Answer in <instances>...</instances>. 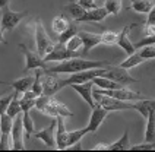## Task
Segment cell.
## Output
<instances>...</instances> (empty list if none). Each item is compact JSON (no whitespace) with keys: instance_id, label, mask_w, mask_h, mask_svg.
<instances>
[{"instance_id":"obj_2","label":"cell","mask_w":155,"mask_h":152,"mask_svg":"<svg viewBox=\"0 0 155 152\" xmlns=\"http://www.w3.org/2000/svg\"><path fill=\"white\" fill-rule=\"evenodd\" d=\"M35 108L41 111L45 116L50 117H57V116H63V117H72L73 113L68 108L66 104L57 101L56 98H53V95H40L35 100Z\"/></svg>"},{"instance_id":"obj_37","label":"cell","mask_w":155,"mask_h":152,"mask_svg":"<svg viewBox=\"0 0 155 152\" xmlns=\"http://www.w3.org/2000/svg\"><path fill=\"white\" fill-rule=\"evenodd\" d=\"M0 151H12L10 135H5V133H0Z\"/></svg>"},{"instance_id":"obj_17","label":"cell","mask_w":155,"mask_h":152,"mask_svg":"<svg viewBox=\"0 0 155 152\" xmlns=\"http://www.w3.org/2000/svg\"><path fill=\"white\" fill-rule=\"evenodd\" d=\"M78 35L81 37L82 44H84V47H82V53H81L82 56H86V54L92 50L94 47H97V45L100 44V34H92V32L79 31Z\"/></svg>"},{"instance_id":"obj_34","label":"cell","mask_w":155,"mask_h":152,"mask_svg":"<svg viewBox=\"0 0 155 152\" xmlns=\"http://www.w3.org/2000/svg\"><path fill=\"white\" fill-rule=\"evenodd\" d=\"M76 34H78L76 24H70L69 28H68L66 31H63L61 34H59V42H60V44H64L69 38H72L73 35H76Z\"/></svg>"},{"instance_id":"obj_20","label":"cell","mask_w":155,"mask_h":152,"mask_svg":"<svg viewBox=\"0 0 155 152\" xmlns=\"http://www.w3.org/2000/svg\"><path fill=\"white\" fill-rule=\"evenodd\" d=\"M129 8L138 13H148L155 6V0H129Z\"/></svg>"},{"instance_id":"obj_43","label":"cell","mask_w":155,"mask_h":152,"mask_svg":"<svg viewBox=\"0 0 155 152\" xmlns=\"http://www.w3.org/2000/svg\"><path fill=\"white\" fill-rule=\"evenodd\" d=\"M108 146L110 144H98L92 148V151H108Z\"/></svg>"},{"instance_id":"obj_32","label":"cell","mask_w":155,"mask_h":152,"mask_svg":"<svg viewBox=\"0 0 155 152\" xmlns=\"http://www.w3.org/2000/svg\"><path fill=\"white\" fill-rule=\"evenodd\" d=\"M64 45H66V48L70 51H73V53H81V48L84 47V44H82V40H81V37L79 35H73L72 38H69L68 41L64 42ZM82 56V54H81Z\"/></svg>"},{"instance_id":"obj_14","label":"cell","mask_w":155,"mask_h":152,"mask_svg":"<svg viewBox=\"0 0 155 152\" xmlns=\"http://www.w3.org/2000/svg\"><path fill=\"white\" fill-rule=\"evenodd\" d=\"M75 91H76L81 98L92 108L95 105V101H94V97H92V89H94V82L92 81H88V82H82V84H73L70 85Z\"/></svg>"},{"instance_id":"obj_31","label":"cell","mask_w":155,"mask_h":152,"mask_svg":"<svg viewBox=\"0 0 155 152\" xmlns=\"http://www.w3.org/2000/svg\"><path fill=\"white\" fill-rule=\"evenodd\" d=\"M117 37H119V32H114V31H103L100 34V44H104V45H114L117 42Z\"/></svg>"},{"instance_id":"obj_13","label":"cell","mask_w":155,"mask_h":152,"mask_svg":"<svg viewBox=\"0 0 155 152\" xmlns=\"http://www.w3.org/2000/svg\"><path fill=\"white\" fill-rule=\"evenodd\" d=\"M68 148V130L63 116L56 117V149L63 151Z\"/></svg>"},{"instance_id":"obj_29","label":"cell","mask_w":155,"mask_h":152,"mask_svg":"<svg viewBox=\"0 0 155 152\" xmlns=\"http://www.w3.org/2000/svg\"><path fill=\"white\" fill-rule=\"evenodd\" d=\"M108 15H119L123 8V0H105L103 6Z\"/></svg>"},{"instance_id":"obj_33","label":"cell","mask_w":155,"mask_h":152,"mask_svg":"<svg viewBox=\"0 0 155 152\" xmlns=\"http://www.w3.org/2000/svg\"><path fill=\"white\" fill-rule=\"evenodd\" d=\"M12 124H13V118L10 117V116H8L6 113H3V114L0 116V133L10 135Z\"/></svg>"},{"instance_id":"obj_7","label":"cell","mask_w":155,"mask_h":152,"mask_svg":"<svg viewBox=\"0 0 155 152\" xmlns=\"http://www.w3.org/2000/svg\"><path fill=\"white\" fill-rule=\"evenodd\" d=\"M104 68H97V69H86V70H81L76 73H70L68 79L61 81L63 86H70L73 84H82V82H88V81H92L94 78L101 75Z\"/></svg>"},{"instance_id":"obj_21","label":"cell","mask_w":155,"mask_h":152,"mask_svg":"<svg viewBox=\"0 0 155 152\" xmlns=\"http://www.w3.org/2000/svg\"><path fill=\"white\" fill-rule=\"evenodd\" d=\"M130 149V140H129V132L124 130L120 139H117L114 144H110L108 151H129Z\"/></svg>"},{"instance_id":"obj_24","label":"cell","mask_w":155,"mask_h":152,"mask_svg":"<svg viewBox=\"0 0 155 152\" xmlns=\"http://www.w3.org/2000/svg\"><path fill=\"white\" fill-rule=\"evenodd\" d=\"M143 61H145V60L140 56V53H139V51H135V53L129 54L127 59L124 60V61H121L119 66L123 69H133V68H136V66H139V64H142Z\"/></svg>"},{"instance_id":"obj_22","label":"cell","mask_w":155,"mask_h":152,"mask_svg":"<svg viewBox=\"0 0 155 152\" xmlns=\"http://www.w3.org/2000/svg\"><path fill=\"white\" fill-rule=\"evenodd\" d=\"M145 142L155 144V110L149 113L147 117V129H145Z\"/></svg>"},{"instance_id":"obj_45","label":"cell","mask_w":155,"mask_h":152,"mask_svg":"<svg viewBox=\"0 0 155 152\" xmlns=\"http://www.w3.org/2000/svg\"><path fill=\"white\" fill-rule=\"evenodd\" d=\"M5 31H3V28H2V25H0V42H6V40H5Z\"/></svg>"},{"instance_id":"obj_9","label":"cell","mask_w":155,"mask_h":152,"mask_svg":"<svg viewBox=\"0 0 155 152\" xmlns=\"http://www.w3.org/2000/svg\"><path fill=\"white\" fill-rule=\"evenodd\" d=\"M19 48L24 53L25 57V70H32V69H45L47 63L44 61V59L37 53V51H31L29 48H26L25 44H19Z\"/></svg>"},{"instance_id":"obj_5","label":"cell","mask_w":155,"mask_h":152,"mask_svg":"<svg viewBox=\"0 0 155 152\" xmlns=\"http://www.w3.org/2000/svg\"><path fill=\"white\" fill-rule=\"evenodd\" d=\"M10 142H12V149H15V151H24L25 149L22 113L13 118V124H12V130H10Z\"/></svg>"},{"instance_id":"obj_1","label":"cell","mask_w":155,"mask_h":152,"mask_svg":"<svg viewBox=\"0 0 155 152\" xmlns=\"http://www.w3.org/2000/svg\"><path fill=\"white\" fill-rule=\"evenodd\" d=\"M107 66H110V61L88 60L82 59V56H79V57H72V59L59 61L54 66H45V69H41V70L48 72V73H56V75H60V73H69L70 75V73H76V72H81V70H86V69L107 68Z\"/></svg>"},{"instance_id":"obj_15","label":"cell","mask_w":155,"mask_h":152,"mask_svg":"<svg viewBox=\"0 0 155 152\" xmlns=\"http://www.w3.org/2000/svg\"><path fill=\"white\" fill-rule=\"evenodd\" d=\"M135 26V24H130V25H126L123 29H121L120 32H119V37H117V45L120 47L121 50L124 51L127 56L129 54H132V53H135L136 51V48H135V44L130 41V38H129V31L132 29Z\"/></svg>"},{"instance_id":"obj_42","label":"cell","mask_w":155,"mask_h":152,"mask_svg":"<svg viewBox=\"0 0 155 152\" xmlns=\"http://www.w3.org/2000/svg\"><path fill=\"white\" fill-rule=\"evenodd\" d=\"M85 9H94L97 8V0H78Z\"/></svg>"},{"instance_id":"obj_3","label":"cell","mask_w":155,"mask_h":152,"mask_svg":"<svg viewBox=\"0 0 155 152\" xmlns=\"http://www.w3.org/2000/svg\"><path fill=\"white\" fill-rule=\"evenodd\" d=\"M34 37H35V45H37V53H38L41 57H44L45 54H48V53L54 48V45H56V42L53 41L51 38L48 37V34L45 32L41 19H35Z\"/></svg>"},{"instance_id":"obj_11","label":"cell","mask_w":155,"mask_h":152,"mask_svg":"<svg viewBox=\"0 0 155 152\" xmlns=\"http://www.w3.org/2000/svg\"><path fill=\"white\" fill-rule=\"evenodd\" d=\"M108 116V111L105 110L104 107H101L100 104H95L92 107V113H91V117H89V123H88V130L89 133H94L98 130V127L103 124V121L105 120V117Z\"/></svg>"},{"instance_id":"obj_28","label":"cell","mask_w":155,"mask_h":152,"mask_svg":"<svg viewBox=\"0 0 155 152\" xmlns=\"http://www.w3.org/2000/svg\"><path fill=\"white\" fill-rule=\"evenodd\" d=\"M95 86L98 88H103V89H116L119 86H123V85H119L117 82H114L111 79H107V78H103V76H97L92 79Z\"/></svg>"},{"instance_id":"obj_27","label":"cell","mask_w":155,"mask_h":152,"mask_svg":"<svg viewBox=\"0 0 155 152\" xmlns=\"http://www.w3.org/2000/svg\"><path fill=\"white\" fill-rule=\"evenodd\" d=\"M89 133V130H88V127H84V129H76V130H72V132H68V148L72 146L73 144H76V142H81L82 140V137L85 135ZM66 148V149H68Z\"/></svg>"},{"instance_id":"obj_12","label":"cell","mask_w":155,"mask_h":152,"mask_svg":"<svg viewBox=\"0 0 155 152\" xmlns=\"http://www.w3.org/2000/svg\"><path fill=\"white\" fill-rule=\"evenodd\" d=\"M34 135L37 139H40L45 146L48 148H56V117L53 120V123L50 126L44 127L43 130L34 132Z\"/></svg>"},{"instance_id":"obj_4","label":"cell","mask_w":155,"mask_h":152,"mask_svg":"<svg viewBox=\"0 0 155 152\" xmlns=\"http://www.w3.org/2000/svg\"><path fill=\"white\" fill-rule=\"evenodd\" d=\"M100 76L107 78V79H111V81L117 82L119 85H123V86L138 82V79H135L133 76H130L127 73V69H123L120 66H111V64L107 66V68H104Z\"/></svg>"},{"instance_id":"obj_23","label":"cell","mask_w":155,"mask_h":152,"mask_svg":"<svg viewBox=\"0 0 155 152\" xmlns=\"http://www.w3.org/2000/svg\"><path fill=\"white\" fill-rule=\"evenodd\" d=\"M69 25L70 22L68 21V18L64 15H56L51 21V29L53 32H56V34H61L63 31H66L69 28Z\"/></svg>"},{"instance_id":"obj_36","label":"cell","mask_w":155,"mask_h":152,"mask_svg":"<svg viewBox=\"0 0 155 152\" xmlns=\"http://www.w3.org/2000/svg\"><path fill=\"white\" fill-rule=\"evenodd\" d=\"M140 56L143 57V60H151L155 59V44L154 45H145V47H140L139 48Z\"/></svg>"},{"instance_id":"obj_26","label":"cell","mask_w":155,"mask_h":152,"mask_svg":"<svg viewBox=\"0 0 155 152\" xmlns=\"http://www.w3.org/2000/svg\"><path fill=\"white\" fill-rule=\"evenodd\" d=\"M64 9L69 12L70 16L73 18L75 21H78V19H79V18H81L86 12V9L84 8L79 2H69V3L64 6Z\"/></svg>"},{"instance_id":"obj_8","label":"cell","mask_w":155,"mask_h":152,"mask_svg":"<svg viewBox=\"0 0 155 152\" xmlns=\"http://www.w3.org/2000/svg\"><path fill=\"white\" fill-rule=\"evenodd\" d=\"M79 56H81V53H73V51L68 50L64 44L57 42V44L54 45V48H53L48 54H45L43 59L45 63H50V61H57V63H59V61L72 59V57H79Z\"/></svg>"},{"instance_id":"obj_38","label":"cell","mask_w":155,"mask_h":152,"mask_svg":"<svg viewBox=\"0 0 155 152\" xmlns=\"http://www.w3.org/2000/svg\"><path fill=\"white\" fill-rule=\"evenodd\" d=\"M155 44V34H149L145 35V38H142L140 41H138L135 44V48L138 50L140 47H145V45H154Z\"/></svg>"},{"instance_id":"obj_39","label":"cell","mask_w":155,"mask_h":152,"mask_svg":"<svg viewBox=\"0 0 155 152\" xmlns=\"http://www.w3.org/2000/svg\"><path fill=\"white\" fill-rule=\"evenodd\" d=\"M13 95H15V94H10V95L2 94V95H0V116H2L3 113H6V108H8L10 100L13 98Z\"/></svg>"},{"instance_id":"obj_47","label":"cell","mask_w":155,"mask_h":152,"mask_svg":"<svg viewBox=\"0 0 155 152\" xmlns=\"http://www.w3.org/2000/svg\"><path fill=\"white\" fill-rule=\"evenodd\" d=\"M154 149H155V144H154Z\"/></svg>"},{"instance_id":"obj_6","label":"cell","mask_w":155,"mask_h":152,"mask_svg":"<svg viewBox=\"0 0 155 152\" xmlns=\"http://www.w3.org/2000/svg\"><path fill=\"white\" fill-rule=\"evenodd\" d=\"M26 16L25 12H15V10H10L9 6L2 9V21H0V25L3 28L5 32L9 31H13L19 22H22V19Z\"/></svg>"},{"instance_id":"obj_41","label":"cell","mask_w":155,"mask_h":152,"mask_svg":"<svg viewBox=\"0 0 155 152\" xmlns=\"http://www.w3.org/2000/svg\"><path fill=\"white\" fill-rule=\"evenodd\" d=\"M145 25H155V6L147 13V24Z\"/></svg>"},{"instance_id":"obj_35","label":"cell","mask_w":155,"mask_h":152,"mask_svg":"<svg viewBox=\"0 0 155 152\" xmlns=\"http://www.w3.org/2000/svg\"><path fill=\"white\" fill-rule=\"evenodd\" d=\"M41 69L40 70H37V73L34 75V82H32V86H31V89L34 91V94L37 97H40V95H43V84H41Z\"/></svg>"},{"instance_id":"obj_19","label":"cell","mask_w":155,"mask_h":152,"mask_svg":"<svg viewBox=\"0 0 155 152\" xmlns=\"http://www.w3.org/2000/svg\"><path fill=\"white\" fill-rule=\"evenodd\" d=\"M32 82H34V76H24V78H19V79L12 81V82L9 84V86L16 94H24L25 91L31 89Z\"/></svg>"},{"instance_id":"obj_40","label":"cell","mask_w":155,"mask_h":152,"mask_svg":"<svg viewBox=\"0 0 155 152\" xmlns=\"http://www.w3.org/2000/svg\"><path fill=\"white\" fill-rule=\"evenodd\" d=\"M130 149H132V151H152V149H154V144L145 142V144L133 145V146H130Z\"/></svg>"},{"instance_id":"obj_10","label":"cell","mask_w":155,"mask_h":152,"mask_svg":"<svg viewBox=\"0 0 155 152\" xmlns=\"http://www.w3.org/2000/svg\"><path fill=\"white\" fill-rule=\"evenodd\" d=\"M41 84H43V95H54L59 89L64 88L61 79L56 78V73H48V72L41 73Z\"/></svg>"},{"instance_id":"obj_18","label":"cell","mask_w":155,"mask_h":152,"mask_svg":"<svg viewBox=\"0 0 155 152\" xmlns=\"http://www.w3.org/2000/svg\"><path fill=\"white\" fill-rule=\"evenodd\" d=\"M132 110H136L143 118H147L149 116L151 111L155 110V98H140L136 101H132Z\"/></svg>"},{"instance_id":"obj_30","label":"cell","mask_w":155,"mask_h":152,"mask_svg":"<svg viewBox=\"0 0 155 152\" xmlns=\"http://www.w3.org/2000/svg\"><path fill=\"white\" fill-rule=\"evenodd\" d=\"M21 113H22V108H21V101H19V98L16 97V92H15L13 98L10 100L8 108H6V114L10 116L12 118H15L18 114H21Z\"/></svg>"},{"instance_id":"obj_48","label":"cell","mask_w":155,"mask_h":152,"mask_svg":"<svg viewBox=\"0 0 155 152\" xmlns=\"http://www.w3.org/2000/svg\"><path fill=\"white\" fill-rule=\"evenodd\" d=\"M0 95H2V94H0Z\"/></svg>"},{"instance_id":"obj_25","label":"cell","mask_w":155,"mask_h":152,"mask_svg":"<svg viewBox=\"0 0 155 152\" xmlns=\"http://www.w3.org/2000/svg\"><path fill=\"white\" fill-rule=\"evenodd\" d=\"M22 124H24V136H25V139H29L31 135H34L35 132L34 120L31 117L29 111H24L22 113Z\"/></svg>"},{"instance_id":"obj_46","label":"cell","mask_w":155,"mask_h":152,"mask_svg":"<svg viewBox=\"0 0 155 152\" xmlns=\"http://www.w3.org/2000/svg\"><path fill=\"white\" fill-rule=\"evenodd\" d=\"M9 6V0H0V9Z\"/></svg>"},{"instance_id":"obj_16","label":"cell","mask_w":155,"mask_h":152,"mask_svg":"<svg viewBox=\"0 0 155 152\" xmlns=\"http://www.w3.org/2000/svg\"><path fill=\"white\" fill-rule=\"evenodd\" d=\"M108 16L107 10L104 8H94V9H86V12L79 18L78 21H75V24H84V22H101L105 18Z\"/></svg>"},{"instance_id":"obj_44","label":"cell","mask_w":155,"mask_h":152,"mask_svg":"<svg viewBox=\"0 0 155 152\" xmlns=\"http://www.w3.org/2000/svg\"><path fill=\"white\" fill-rule=\"evenodd\" d=\"M145 32H147V35L155 34V25H145Z\"/></svg>"}]
</instances>
